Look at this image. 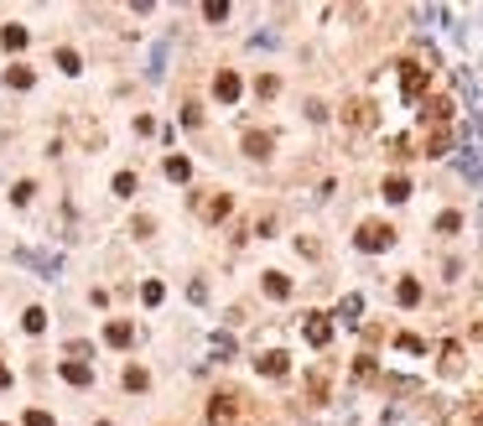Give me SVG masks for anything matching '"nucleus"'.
I'll return each mask as SVG.
<instances>
[{"label":"nucleus","mask_w":483,"mask_h":426,"mask_svg":"<svg viewBox=\"0 0 483 426\" xmlns=\"http://www.w3.org/2000/svg\"><path fill=\"white\" fill-rule=\"evenodd\" d=\"M239 421V395H213L208 401V426H234Z\"/></svg>","instance_id":"f257e3e1"},{"label":"nucleus","mask_w":483,"mask_h":426,"mask_svg":"<svg viewBox=\"0 0 483 426\" xmlns=\"http://www.w3.org/2000/svg\"><path fill=\"white\" fill-rule=\"evenodd\" d=\"M395 245V229L390 224H364L359 229V249H369V255H379V249H390Z\"/></svg>","instance_id":"f03ea898"},{"label":"nucleus","mask_w":483,"mask_h":426,"mask_svg":"<svg viewBox=\"0 0 483 426\" xmlns=\"http://www.w3.org/2000/svg\"><path fill=\"white\" fill-rule=\"evenodd\" d=\"M302 333H306V344H312V348H328V344H333V322L322 317V312H306Z\"/></svg>","instance_id":"7ed1b4c3"},{"label":"nucleus","mask_w":483,"mask_h":426,"mask_svg":"<svg viewBox=\"0 0 483 426\" xmlns=\"http://www.w3.org/2000/svg\"><path fill=\"white\" fill-rule=\"evenodd\" d=\"M401 89H405V99H421V94H426V68L401 63Z\"/></svg>","instance_id":"20e7f679"},{"label":"nucleus","mask_w":483,"mask_h":426,"mask_svg":"<svg viewBox=\"0 0 483 426\" xmlns=\"http://www.w3.org/2000/svg\"><path fill=\"white\" fill-rule=\"evenodd\" d=\"M213 99H218V104H234L239 99V73L234 68H224L218 78H213Z\"/></svg>","instance_id":"39448f33"},{"label":"nucleus","mask_w":483,"mask_h":426,"mask_svg":"<svg viewBox=\"0 0 483 426\" xmlns=\"http://www.w3.org/2000/svg\"><path fill=\"white\" fill-rule=\"evenodd\" d=\"M255 369H260L265 379H281L291 364H286V354H281V348H271V354H260V359H255Z\"/></svg>","instance_id":"423d86ee"},{"label":"nucleus","mask_w":483,"mask_h":426,"mask_svg":"<svg viewBox=\"0 0 483 426\" xmlns=\"http://www.w3.org/2000/svg\"><path fill=\"white\" fill-rule=\"evenodd\" d=\"M343 120H348L354 131H369V125H374V104H364V99H354V104L343 109Z\"/></svg>","instance_id":"0eeeda50"},{"label":"nucleus","mask_w":483,"mask_h":426,"mask_svg":"<svg viewBox=\"0 0 483 426\" xmlns=\"http://www.w3.org/2000/svg\"><path fill=\"white\" fill-rule=\"evenodd\" d=\"M245 156L265 161V156H271V135H265V131H245Z\"/></svg>","instance_id":"6e6552de"},{"label":"nucleus","mask_w":483,"mask_h":426,"mask_svg":"<svg viewBox=\"0 0 483 426\" xmlns=\"http://www.w3.org/2000/svg\"><path fill=\"white\" fill-rule=\"evenodd\" d=\"M26 42H32V32H26V26H16V21L0 32V47H5V52H21Z\"/></svg>","instance_id":"1a4fd4ad"},{"label":"nucleus","mask_w":483,"mask_h":426,"mask_svg":"<svg viewBox=\"0 0 483 426\" xmlns=\"http://www.w3.org/2000/svg\"><path fill=\"white\" fill-rule=\"evenodd\" d=\"M265 296H271V302H286V296H291V281H286L281 271H265Z\"/></svg>","instance_id":"9d476101"},{"label":"nucleus","mask_w":483,"mask_h":426,"mask_svg":"<svg viewBox=\"0 0 483 426\" xmlns=\"http://www.w3.org/2000/svg\"><path fill=\"white\" fill-rule=\"evenodd\" d=\"M224 213H229V192H213V198L203 203V218H208V224H218Z\"/></svg>","instance_id":"9b49d317"},{"label":"nucleus","mask_w":483,"mask_h":426,"mask_svg":"<svg viewBox=\"0 0 483 426\" xmlns=\"http://www.w3.org/2000/svg\"><path fill=\"white\" fill-rule=\"evenodd\" d=\"M63 379H68V385H89V364H78V359H63Z\"/></svg>","instance_id":"f8f14e48"},{"label":"nucleus","mask_w":483,"mask_h":426,"mask_svg":"<svg viewBox=\"0 0 483 426\" xmlns=\"http://www.w3.org/2000/svg\"><path fill=\"white\" fill-rule=\"evenodd\" d=\"M447 146H452V131H447V125L426 135V156H447Z\"/></svg>","instance_id":"ddd939ff"},{"label":"nucleus","mask_w":483,"mask_h":426,"mask_svg":"<svg viewBox=\"0 0 483 426\" xmlns=\"http://www.w3.org/2000/svg\"><path fill=\"white\" fill-rule=\"evenodd\" d=\"M104 338H109V344H115V348H125L130 338H135V328H130V322H120V317H115V322H109V328H104Z\"/></svg>","instance_id":"4468645a"},{"label":"nucleus","mask_w":483,"mask_h":426,"mask_svg":"<svg viewBox=\"0 0 483 426\" xmlns=\"http://www.w3.org/2000/svg\"><path fill=\"white\" fill-rule=\"evenodd\" d=\"M5 83H11V89H32V83H36V73L26 68V63H16V68H5Z\"/></svg>","instance_id":"2eb2a0df"},{"label":"nucleus","mask_w":483,"mask_h":426,"mask_svg":"<svg viewBox=\"0 0 483 426\" xmlns=\"http://www.w3.org/2000/svg\"><path fill=\"white\" fill-rule=\"evenodd\" d=\"M166 177H172V182H188L192 177V161H188V156H166Z\"/></svg>","instance_id":"dca6fc26"},{"label":"nucleus","mask_w":483,"mask_h":426,"mask_svg":"<svg viewBox=\"0 0 483 426\" xmlns=\"http://www.w3.org/2000/svg\"><path fill=\"white\" fill-rule=\"evenodd\" d=\"M395 296H401V307H416V302H421V281H411V276H405V281L395 286Z\"/></svg>","instance_id":"f3484780"},{"label":"nucleus","mask_w":483,"mask_h":426,"mask_svg":"<svg viewBox=\"0 0 483 426\" xmlns=\"http://www.w3.org/2000/svg\"><path fill=\"white\" fill-rule=\"evenodd\" d=\"M385 198L390 203H405V198H411V182H405V177H390L385 182Z\"/></svg>","instance_id":"a211bd4d"},{"label":"nucleus","mask_w":483,"mask_h":426,"mask_svg":"<svg viewBox=\"0 0 483 426\" xmlns=\"http://www.w3.org/2000/svg\"><path fill=\"white\" fill-rule=\"evenodd\" d=\"M21 328H26V333H42V328H47V312H42V307H26Z\"/></svg>","instance_id":"6ab92c4d"},{"label":"nucleus","mask_w":483,"mask_h":426,"mask_svg":"<svg viewBox=\"0 0 483 426\" xmlns=\"http://www.w3.org/2000/svg\"><path fill=\"white\" fill-rule=\"evenodd\" d=\"M442 369H447V374H458V369H462V348H458V344L442 348Z\"/></svg>","instance_id":"aec40b11"},{"label":"nucleus","mask_w":483,"mask_h":426,"mask_svg":"<svg viewBox=\"0 0 483 426\" xmlns=\"http://www.w3.org/2000/svg\"><path fill=\"white\" fill-rule=\"evenodd\" d=\"M255 94H260V99H276V94H281V78H276V73H265V78L255 83Z\"/></svg>","instance_id":"412c9836"},{"label":"nucleus","mask_w":483,"mask_h":426,"mask_svg":"<svg viewBox=\"0 0 483 426\" xmlns=\"http://www.w3.org/2000/svg\"><path fill=\"white\" fill-rule=\"evenodd\" d=\"M161 296H166V286H161V281H146V286H141V302H146V307H156Z\"/></svg>","instance_id":"4be33fe9"},{"label":"nucleus","mask_w":483,"mask_h":426,"mask_svg":"<svg viewBox=\"0 0 483 426\" xmlns=\"http://www.w3.org/2000/svg\"><path fill=\"white\" fill-rule=\"evenodd\" d=\"M306 390H312V401H322V395H328V374H322V369H312V379H306Z\"/></svg>","instance_id":"5701e85b"},{"label":"nucleus","mask_w":483,"mask_h":426,"mask_svg":"<svg viewBox=\"0 0 483 426\" xmlns=\"http://www.w3.org/2000/svg\"><path fill=\"white\" fill-rule=\"evenodd\" d=\"M203 16H208V21H224V16H229V0H208V5H203Z\"/></svg>","instance_id":"b1692460"},{"label":"nucleus","mask_w":483,"mask_h":426,"mask_svg":"<svg viewBox=\"0 0 483 426\" xmlns=\"http://www.w3.org/2000/svg\"><path fill=\"white\" fill-rule=\"evenodd\" d=\"M151 379H146V369H125V390H146Z\"/></svg>","instance_id":"393cba45"},{"label":"nucleus","mask_w":483,"mask_h":426,"mask_svg":"<svg viewBox=\"0 0 483 426\" xmlns=\"http://www.w3.org/2000/svg\"><path fill=\"white\" fill-rule=\"evenodd\" d=\"M115 192H120V198H130V192H135V172H120V177H115Z\"/></svg>","instance_id":"a878e982"},{"label":"nucleus","mask_w":483,"mask_h":426,"mask_svg":"<svg viewBox=\"0 0 483 426\" xmlns=\"http://www.w3.org/2000/svg\"><path fill=\"white\" fill-rule=\"evenodd\" d=\"M58 63H63V73H78V68H83V63H78V52H73V47H63V52H58Z\"/></svg>","instance_id":"bb28decb"},{"label":"nucleus","mask_w":483,"mask_h":426,"mask_svg":"<svg viewBox=\"0 0 483 426\" xmlns=\"http://www.w3.org/2000/svg\"><path fill=\"white\" fill-rule=\"evenodd\" d=\"M436 229H442V234H458L462 218H458V213H442V218H436Z\"/></svg>","instance_id":"cd10ccee"},{"label":"nucleus","mask_w":483,"mask_h":426,"mask_svg":"<svg viewBox=\"0 0 483 426\" xmlns=\"http://www.w3.org/2000/svg\"><path fill=\"white\" fill-rule=\"evenodd\" d=\"M395 344H401V348H405V354H421V348H426V344H421V338H416V333H401V338H395Z\"/></svg>","instance_id":"c85d7f7f"},{"label":"nucleus","mask_w":483,"mask_h":426,"mask_svg":"<svg viewBox=\"0 0 483 426\" xmlns=\"http://www.w3.org/2000/svg\"><path fill=\"white\" fill-rule=\"evenodd\" d=\"M32 192H36V188H32V182H16V192H11V198H16V203H21V208H26V203H32Z\"/></svg>","instance_id":"c756f323"},{"label":"nucleus","mask_w":483,"mask_h":426,"mask_svg":"<svg viewBox=\"0 0 483 426\" xmlns=\"http://www.w3.org/2000/svg\"><path fill=\"white\" fill-rule=\"evenodd\" d=\"M26 426H52V416L47 411H26Z\"/></svg>","instance_id":"7c9ffc66"},{"label":"nucleus","mask_w":483,"mask_h":426,"mask_svg":"<svg viewBox=\"0 0 483 426\" xmlns=\"http://www.w3.org/2000/svg\"><path fill=\"white\" fill-rule=\"evenodd\" d=\"M5 385H11V369H5V364H0V390H5Z\"/></svg>","instance_id":"2f4dec72"}]
</instances>
